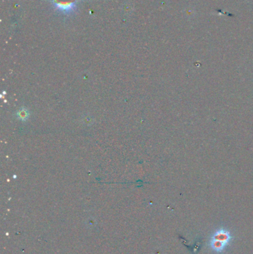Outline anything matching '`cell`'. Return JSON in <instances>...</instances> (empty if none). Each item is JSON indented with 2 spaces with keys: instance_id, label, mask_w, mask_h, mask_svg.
Returning a JSON list of instances; mask_svg holds the SVG:
<instances>
[{
  "instance_id": "6da1fadb",
  "label": "cell",
  "mask_w": 253,
  "mask_h": 254,
  "mask_svg": "<svg viewBox=\"0 0 253 254\" xmlns=\"http://www.w3.org/2000/svg\"><path fill=\"white\" fill-rule=\"evenodd\" d=\"M232 240V236L230 232L224 228H221L213 233L210 238L209 245L214 251L221 253L230 245Z\"/></svg>"
},
{
  "instance_id": "7a4b0ae2",
  "label": "cell",
  "mask_w": 253,
  "mask_h": 254,
  "mask_svg": "<svg viewBox=\"0 0 253 254\" xmlns=\"http://www.w3.org/2000/svg\"><path fill=\"white\" fill-rule=\"evenodd\" d=\"M54 10L65 16L73 14L77 10V0H50Z\"/></svg>"
},
{
  "instance_id": "3957f363",
  "label": "cell",
  "mask_w": 253,
  "mask_h": 254,
  "mask_svg": "<svg viewBox=\"0 0 253 254\" xmlns=\"http://www.w3.org/2000/svg\"><path fill=\"white\" fill-rule=\"evenodd\" d=\"M20 116H21V117H24V118H25V117H26L27 115H26V114H25V112H24V113H23V112H22L21 113H20Z\"/></svg>"
}]
</instances>
